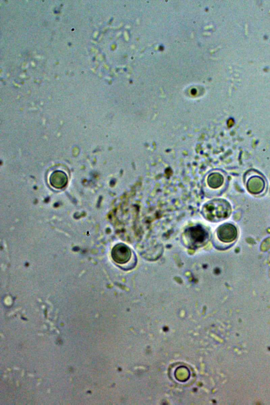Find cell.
I'll return each mask as SVG.
<instances>
[{
    "mask_svg": "<svg viewBox=\"0 0 270 405\" xmlns=\"http://www.w3.org/2000/svg\"><path fill=\"white\" fill-rule=\"evenodd\" d=\"M223 183L224 177L223 175L219 173H214L210 178L208 184L210 187L213 188H218L220 187L223 184Z\"/></svg>",
    "mask_w": 270,
    "mask_h": 405,
    "instance_id": "cell-7",
    "label": "cell"
},
{
    "mask_svg": "<svg viewBox=\"0 0 270 405\" xmlns=\"http://www.w3.org/2000/svg\"><path fill=\"white\" fill-rule=\"evenodd\" d=\"M190 241L195 246H199L204 243L207 238V233L201 227H194L188 231Z\"/></svg>",
    "mask_w": 270,
    "mask_h": 405,
    "instance_id": "cell-5",
    "label": "cell"
},
{
    "mask_svg": "<svg viewBox=\"0 0 270 405\" xmlns=\"http://www.w3.org/2000/svg\"><path fill=\"white\" fill-rule=\"evenodd\" d=\"M111 255L113 261L120 265L129 266L130 264L133 268L136 264V258L132 250L126 245L119 244L114 246Z\"/></svg>",
    "mask_w": 270,
    "mask_h": 405,
    "instance_id": "cell-2",
    "label": "cell"
},
{
    "mask_svg": "<svg viewBox=\"0 0 270 405\" xmlns=\"http://www.w3.org/2000/svg\"><path fill=\"white\" fill-rule=\"evenodd\" d=\"M248 192L253 195H259L265 190V182L260 176L253 175L249 178L247 182Z\"/></svg>",
    "mask_w": 270,
    "mask_h": 405,
    "instance_id": "cell-4",
    "label": "cell"
},
{
    "mask_svg": "<svg viewBox=\"0 0 270 405\" xmlns=\"http://www.w3.org/2000/svg\"><path fill=\"white\" fill-rule=\"evenodd\" d=\"M51 185L56 189H62L68 183L67 174L61 171H57L52 173L49 178Z\"/></svg>",
    "mask_w": 270,
    "mask_h": 405,
    "instance_id": "cell-6",
    "label": "cell"
},
{
    "mask_svg": "<svg viewBox=\"0 0 270 405\" xmlns=\"http://www.w3.org/2000/svg\"><path fill=\"white\" fill-rule=\"evenodd\" d=\"M232 211V207L229 202L223 199H215L204 204L202 213L206 220L219 222L228 219Z\"/></svg>",
    "mask_w": 270,
    "mask_h": 405,
    "instance_id": "cell-1",
    "label": "cell"
},
{
    "mask_svg": "<svg viewBox=\"0 0 270 405\" xmlns=\"http://www.w3.org/2000/svg\"><path fill=\"white\" fill-rule=\"evenodd\" d=\"M238 235L237 230L233 224L225 223L217 230L216 236L220 242L228 245L234 242Z\"/></svg>",
    "mask_w": 270,
    "mask_h": 405,
    "instance_id": "cell-3",
    "label": "cell"
}]
</instances>
